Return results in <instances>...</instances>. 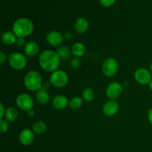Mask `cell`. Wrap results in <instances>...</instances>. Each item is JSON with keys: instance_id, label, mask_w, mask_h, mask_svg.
Returning <instances> with one entry per match:
<instances>
[{"instance_id": "6da1fadb", "label": "cell", "mask_w": 152, "mask_h": 152, "mask_svg": "<svg viewBox=\"0 0 152 152\" xmlns=\"http://www.w3.org/2000/svg\"><path fill=\"white\" fill-rule=\"evenodd\" d=\"M61 59L57 53L51 50H45L42 52L39 57L40 67L47 72L57 71L60 65Z\"/></svg>"}, {"instance_id": "7a4b0ae2", "label": "cell", "mask_w": 152, "mask_h": 152, "mask_svg": "<svg viewBox=\"0 0 152 152\" xmlns=\"http://www.w3.org/2000/svg\"><path fill=\"white\" fill-rule=\"evenodd\" d=\"M34 29V23L28 18H19L15 21L13 25V32L17 37L25 38L29 37L33 33Z\"/></svg>"}, {"instance_id": "3957f363", "label": "cell", "mask_w": 152, "mask_h": 152, "mask_svg": "<svg viewBox=\"0 0 152 152\" xmlns=\"http://www.w3.org/2000/svg\"><path fill=\"white\" fill-rule=\"evenodd\" d=\"M42 76L38 71H30L24 77V85L28 90L31 91H38L42 86Z\"/></svg>"}, {"instance_id": "277c9868", "label": "cell", "mask_w": 152, "mask_h": 152, "mask_svg": "<svg viewBox=\"0 0 152 152\" xmlns=\"http://www.w3.org/2000/svg\"><path fill=\"white\" fill-rule=\"evenodd\" d=\"M69 77L63 70H57L51 74L50 77V83L53 87L61 88L68 85Z\"/></svg>"}, {"instance_id": "5b68a950", "label": "cell", "mask_w": 152, "mask_h": 152, "mask_svg": "<svg viewBox=\"0 0 152 152\" xmlns=\"http://www.w3.org/2000/svg\"><path fill=\"white\" fill-rule=\"evenodd\" d=\"M8 63L12 68L15 70H22L27 65L26 56L23 53L13 52L8 56Z\"/></svg>"}, {"instance_id": "8992f818", "label": "cell", "mask_w": 152, "mask_h": 152, "mask_svg": "<svg viewBox=\"0 0 152 152\" xmlns=\"http://www.w3.org/2000/svg\"><path fill=\"white\" fill-rule=\"evenodd\" d=\"M119 69L118 62L113 57H108L102 64V71L107 77H113L117 74Z\"/></svg>"}, {"instance_id": "52a82bcc", "label": "cell", "mask_w": 152, "mask_h": 152, "mask_svg": "<svg viewBox=\"0 0 152 152\" xmlns=\"http://www.w3.org/2000/svg\"><path fill=\"white\" fill-rule=\"evenodd\" d=\"M16 104L18 108L22 111H28L31 110L34 107V99L28 94L22 93L17 96L16 99Z\"/></svg>"}, {"instance_id": "ba28073f", "label": "cell", "mask_w": 152, "mask_h": 152, "mask_svg": "<svg viewBox=\"0 0 152 152\" xmlns=\"http://www.w3.org/2000/svg\"><path fill=\"white\" fill-rule=\"evenodd\" d=\"M134 80L137 83L140 85H149L152 80V74L151 71H148L147 68H140L135 71L134 74Z\"/></svg>"}, {"instance_id": "9c48e42d", "label": "cell", "mask_w": 152, "mask_h": 152, "mask_svg": "<svg viewBox=\"0 0 152 152\" xmlns=\"http://www.w3.org/2000/svg\"><path fill=\"white\" fill-rule=\"evenodd\" d=\"M123 91V87L118 82H112L110 83L105 90L106 96L111 100H114L117 99L122 94Z\"/></svg>"}, {"instance_id": "30bf717a", "label": "cell", "mask_w": 152, "mask_h": 152, "mask_svg": "<svg viewBox=\"0 0 152 152\" xmlns=\"http://www.w3.org/2000/svg\"><path fill=\"white\" fill-rule=\"evenodd\" d=\"M35 136H34V132L33 131L30 130L28 129H22L20 132L19 135V140L22 145L25 146L31 145L34 142Z\"/></svg>"}, {"instance_id": "8fae6325", "label": "cell", "mask_w": 152, "mask_h": 152, "mask_svg": "<svg viewBox=\"0 0 152 152\" xmlns=\"http://www.w3.org/2000/svg\"><path fill=\"white\" fill-rule=\"evenodd\" d=\"M64 40V37L61 33L53 31L49 32L46 36V41L50 45L53 47H58L62 45Z\"/></svg>"}, {"instance_id": "7c38bea8", "label": "cell", "mask_w": 152, "mask_h": 152, "mask_svg": "<svg viewBox=\"0 0 152 152\" xmlns=\"http://www.w3.org/2000/svg\"><path fill=\"white\" fill-rule=\"evenodd\" d=\"M120 106L117 101L109 100L105 102L102 107V112L107 117H112L117 114Z\"/></svg>"}, {"instance_id": "4fadbf2b", "label": "cell", "mask_w": 152, "mask_h": 152, "mask_svg": "<svg viewBox=\"0 0 152 152\" xmlns=\"http://www.w3.org/2000/svg\"><path fill=\"white\" fill-rule=\"evenodd\" d=\"M24 51L25 55L30 57H34L39 51V46L36 42L30 41L27 44H25L24 48Z\"/></svg>"}, {"instance_id": "5bb4252c", "label": "cell", "mask_w": 152, "mask_h": 152, "mask_svg": "<svg viewBox=\"0 0 152 152\" xmlns=\"http://www.w3.org/2000/svg\"><path fill=\"white\" fill-rule=\"evenodd\" d=\"M53 106L57 110L65 109L69 104L68 98L64 95H57L53 99Z\"/></svg>"}, {"instance_id": "9a60e30c", "label": "cell", "mask_w": 152, "mask_h": 152, "mask_svg": "<svg viewBox=\"0 0 152 152\" xmlns=\"http://www.w3.org/2000/svg\"><path fill=\"white\" fill-rule=\"evenodd\" d=\"M88 21L84 17H80L77 19L75 22V25H74L76 31L80 34H85L88 29Z\"/></svg>"}, {"instance_id": "2e32d148", "label": "cell", "mask_w": 152, "mask_h": 152, "mask_svg": "<svg viewBox=\"0 0 152 152\" xmlns=\"http://www.w3.org/2000/svg\"><path fill=\"white\" fill-rule=\"evenodd\" d=\"M17 37L13 31H5L1 35V42L6 45H12L15 44Z\"/></svg>"}, {"instance_id": "e0dca14e", "label": "cell", "mask_w": 152, "mask_h": 152, "mask_svg": "<svg viewBox=\"0 0 152 152\" xmlns=\"http://www.w3.org/2000/svg\"><path fill=\"white\" fill-rule=\"evenodd\" d=\"M36 98H37V102L42 105H45L50 101V95L48 91L44 90V89H40L37 91Z\"/></svg>"}, {"instance_id": "ac0fdd59", "label": "cell", "mask_w": 152, "mask_h": 152, "mask_svg": "<svg viewBox=\"0 0 152 152\" xmlns=\"http://www.w3.org/2000/svg\"><path fill=\"white\" fill-rule=\"evenodd\" d=\"M86 46L82 42H76L71 47V53L75 57L80 58L86 53Z\"/></svg>"}, {"instance_id": "d6986e66", "label": "cell", "mask_w": 152, "mask_h": 152, "mask_svg": "<svg viewBox=\"0 0 152 152\" xmlns=\"http://www.w3.org/2000/svg\"><path fill=\"white\" fill-rule=\"evenodd\" d=\"M56 53L60 57L61 60H68L71 59V49H70L68 46H59L58 48Z\"/></svg>"}, {"instance_id": "ffe728a7", "label": "cell", "mask_w": 152, "mask_h": 152, "mask_svg": "<svg viewBox=\"0 0 152 152\" xmlns=\"http://www.w3.org/2000/svg\"><path fill=\"white\" fill-rule=\"evenodd\" d=\"M48 130L47 125L43 121H37L33 124L32 131L37 134H43Z\"/></svg>"}, {"instance_id": "44dd1931", "label": "cell", "mask_w": 152, "mask_h": 152, "mask_svg": "<svg viewBox=\"0 0 152 152\" xmlns=\"http://www.w3.org/2000/svg\"><path fill=\"white\" fill-rule=\"evenodd\" d=\"M19 113L17 109L14 107H9L6 109L5 114H4V118L8 122H14L17 120Z\"/></svg>"}, {"instance_id": "7402d4cb", "label": "cell", "mask_w": 152, "mask_h": 152, "mask_svg": "<svg viewBox=\"0 0 152 152\" xmlns=\"http://www.w3.org/2000/svg\"><path fill=\"white\" fill-rule=\"evenodd\" d=\"M82 96L86 102H92L95 98V92L91 88H86L82 92Z\"/></svg>"}, {"instance_id": "603a6c76", "label": "cell", "mask_w": 152, "mask_h": 152, "mask_svg": "<svg viewBox=\"0 0 152 152\" xmlns=\"http://www.w3.org/2000/svg\"><path fill=\"white\" fill-rule=\"evenodd\" d=\"M83 104V100L80 96H74L70 100L69 106L71 109L77 110L82 107Z\"/></svg>"}, {"instance_id": "cb8c5ba5", "label": "cell", "mask_w": 152, "mask_h": 152, "mask_svg": "<svg viewBox=\"0 0 152 152\" xmlns=\"http://www.w3.org/2000/svg\"><path fill=\"white\" fill-rule=\"evenodd\" d=\"M9 129L8 121L5 119H1L0 120V132L1 134H4L7 132Z\"/></svg>"}, {"instance_id": "d4e9b609", "label": "cell", "mask_w": 152, "mask_h": 152, "mask_svg": "<svg viewBox=\"0 0 152 152\" xmlns=\"http://www.w3.org/2000/svg\"><path fill=\"white\" fill-rule=\"evenodd\" d=\"M82 61L80 58L78 57H74L71 60V66L74 69H78L81 67Z\"/></svg>"}, {"instance_id": "484cf974", "label": "cell", "mask_w": 152, "mask_h": 152, "mask_svg": "<svg viewBox=\"0 0 152 152\" xmlns=\"http://www.w3.org/2000/svg\"><path fill=\"white\" fill-rule=\"evenodd\" d=\"M116 0H99V3L103 7H108L112 6L115 3Z\"/></svg>"}, {"instance_id": "4316f807", "label": "cell", "mask_w": 152, "mask_h": 152, "mask_svg": "<svg viewBox=\"0 0 152 152\" xmlns=\"http://www.w3.org/2000/svg\"><path fill=\"white\" fill-rule=\"evenodd\" d=\"M15 45H16L19 48L23 47L24 45H25V38H22V37H17Z\"/></svg>"}, {"instance_id": "83f0119b", "label": "cell", "mask_w": 152, "mask_h": 152, "mask_svg": "<svg viewBox=\"0 0 152 152\" xmlns=\"http://www.w3.org/2000/svg\"><path fill=\"white\" fill-rule=\"evenodd\" d=\"M6 60H7V54L4 52L1 51L0 52V62L3 64Z\"/></svg>"}, {"instance_id": "f1b7e54d", "label": "cell", "mask_w": 152, "mask_h": 152, "mask_svg": "<svg viewBox=\"0 0 152 152\" xmlns=\"http://www.w3.org/2000/svg\"><path fill=\"white\" fill-rule=\"evenodd\" d=\"M0 108H1V112H0V119H3V117H4V114H5L6 109H4V106L3 105L2 102L0 103Z\"/></svg>"}, {"instance_id": "f546056e", "label": "cell", "mask_w": 152, "mask_h": 152, "mask_svg": "<svg viewBox=\"0 0 152 152\" xmlns=\"http://www.w3.org/2000/svg\"><path fill=\"white\" fill-rule=\"evenodd\" d=\"M64 39L65 40H71V39H73V34L71 32H66L65 33V34H64Z\"/></svg>"}, {"instance_id": "4dcf8cb0", "label": "cell", "mask_w": 152, "mask_h": 152, "mask_svg": "<svg viewBox=\"0 0 152 152\" xmlns=\"http://www.w3.org/2000/svg\"><path fill=\"white\" fill-rule=\"evenodd\" d=\"M148 120L149 123L152 125V108H151L148 112Z\"/></svg>"}, {"instance_id": "1f68e13d", "label": "cell", "mask_w": 152, "mask_h": 152, "mask_svg": "<svg viewBox=\"0 0 152 152\" xmlns=\"http://www.w3.org/2000/svg\"><path fill=\"white\" fill-rule=\"evenodd\" d=\"M49 84H50V82H45V83H43L42 84V88L41 89H44V90H48V88L49 87Z\"/></svg>"}, {"instance_id": "d6a6232c", "label": "cell", "mask_w": 152, "mask_h": 152, "mask_svg": "<svg viewBox=\"0 0 152 152\" xmlns=\"http://www.w3.org/2000/svg\"><path fill=\"white\" fill-rule=\"evenodd\" d=\"M27 114H28V115L29 116V117H34V114H35V113H34V111H33V109L30 110V111H27Z\"/></svg>"}, {"instance_id": "836d02e7", "label": "cell", "mask_w": 152, "mask_h": 152, "mask_svg": "<svg viewBox=\"0 0 152 152\" xmlns=\"http://www.w3.org/2000/svg\"><path fill=\"white\" fill-rule=\"evenodd\" d=\"M148 86H149V88H150V90L151 91H152V80L151 81V83H149V85H148Z\"/></svg>"}, {"instance_id": "e575fe53", "label": "cell", "mask_w": 152, "mask_h": 152, "mask_svg": "<svg viewBox=\"0 0 152 152\" xmlns=\"http://www.w3.org/2000/svg\"><path fill=\"white\" fill-rule=\"evenodd\" d=\"M150 71H151V74H152V62H151V65H150Z\"/></svg>"}]
</instances>
